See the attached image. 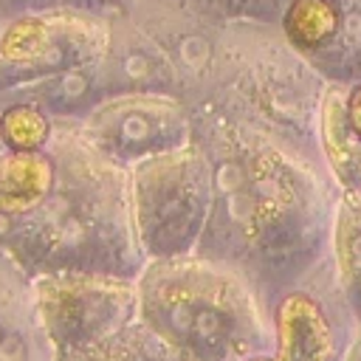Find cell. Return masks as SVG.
Returning <instances> with one entry per match:
<instances>
[{
	"label": "cell",
	"instance_id": "1",
	"mask_svg": "<svg viewBox=\"0 0 361 361\" xmlns=\"http://www.w3.org/2000/svg\"><path fill=\"white\" fill-rule=\"evenodd\" d=\"M276 358L274 361H327L333 333L322 307L307 293H290L276 307Z\"/></svg>",
	"mask_w": 361,
	"mask_h": 361
},
{
	"label": "cell",
	"instance_id": "2",
	"mask_svg": "<svg viewBox=\"0 0 361 361\" xmlns=\"http://www.w3.org/2000/svg\"><path fill=\"white\" fill-rule=\"evenodd\" d=\"M51 189V164L34 149H14L0 161V212H31Z\"/></svg>",
	"mask_w": 361,
	"mask_h": 361
},
{
	"label": "cell",
	"instance_id": "3",
	"mask_svg": "<svg viewBox=\"0 0 361 361\" xmlns=\"http://www.w3.org/2000/svg\"><path fill=\"white\" fill-rule=\"evenodd\" d=\"M324 149L344 183L361 180V138L350 124L347 104L336 93L324 102Z\"/></svg>",
	"mask_w": 361,
	"mask_h": 361
},
{
	"label": "cell",
	"instance_id": "4",
	"mask_svg": "<svg viewBox=\"0 0 361 361\" xmlns=\"http://www.w3.org/2000/svg\"><path fill=\"white\" fill-rule=\"evenodd\" d=\"M290 39L302 48H316L338 28V14L330 0H293L285 17Z\"/></svg>",
	"mask_w": 361,
	"mask_h": 361
},
{
	"label": "cell",
	"instance_id": "5",
	"mask_svg": "<svg viewBox=\"0 0 361 361\" xmlns=\"http://www.w3.org/2000/svg\"><path fill=\"white\" fill-rule=\"evenodd\" d=\"M336 245H338V265L344 285L361 296V197L353 192L341 203Z\"/></svg>",
	"mask_w": 361,
	"mask_h": 361
},
{
	"label": "cell",
	"instance_id": "6",
	"mask_svg": "<svg viewBox=\"0 0 361 361\" xmlns=\"http://www.w3.org/2000/svg\"><path fill=\"white\" fill-rule=\"evenodd\" d=\"M0 133L11 149H37L48 138V121L37 107L17 104L3 113Z\"/></svg>",
	"mask_w": 361,
	"mask_h": 361
},
{
	"label": "cell",
	"instance_id": "7",
	"mask_svg": "<svg viewBox=\"0 0 361 361\" xmlns=\"http://www.w3.org/2000/svg\"><path fill=\"white\" fill-rule=\"evenodd\" d=\"M48 45V28L42 20H20L14 23L0 42V51L6 59L14 62H28L34 56H39Z\"/></svg>",
	"mask_w": 361,
	"mask_h": 361
},
{
	"label": "cell",
	"instance_id": "8",
	"mask_svg": "<svg viewBox=\"0 0 361 361\" xmlns=\"http://www.w3.org/2000/svg\"><path fill=\"white\" fill-rule=\"evenodd\" d=\"M347 116H350L353 130H355V133H358V138H361V87H358V90H353L350 104H347Z\"/></svg>",
	"mask_w": 361,
	"mask_h": 361
}]
</instances>
